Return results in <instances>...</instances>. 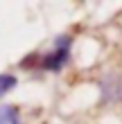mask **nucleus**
I'll return each instance as SVG.
<instances>
[{
	"mask_svg": "<svg viewBox=\"0 0 122 124\" xmlns=\"http://www.w3.org/2000/svg\"><path fill=\"white\" fill-rule=\"evenodd\" d=\"M14 86H16V77H11V75H0V97H2L5 93H9Z\"/></svg>",
	"mask_w": 122,
	"mask_h": 124,
	"instance_id": "7ed1b4c3",
	"label": "nucleus"
},
{
	"mask_svg": "<svg viewBox=\"0 0 122 124\" xmlns=\"http://www.w3.org/2000/svg\"><path fill=\"white\" fill-rule=\"evenodd\" d=\"M70 45H73L70 36H59V39L54 41V47L50 50V52H45V54L39 56V63L36 65L43 68V70H52V72L61 70L63 65L68 63V59H70Z\"/></svg>",
	"mask_w": 122,
	"mask_h": 124,
	"instance_id": "f257e3e1",
	"label": "nucleus"
},
{
	"mask_svg": "<svg viewBox=\"0 0 122 124\" xmlns=\"http://www.w3.org/2000/svg\"><path fill=\"white\" fill-rule=\"evenodd\" d=\"M0 124H23L20 122V111L11 104L0 106Z\"/></svg>",
	"mask_w": 122,
	"mask_h": 124,
	"instance_id": "f03ea898",
	"label": "nucleus"
}]
</instances>
